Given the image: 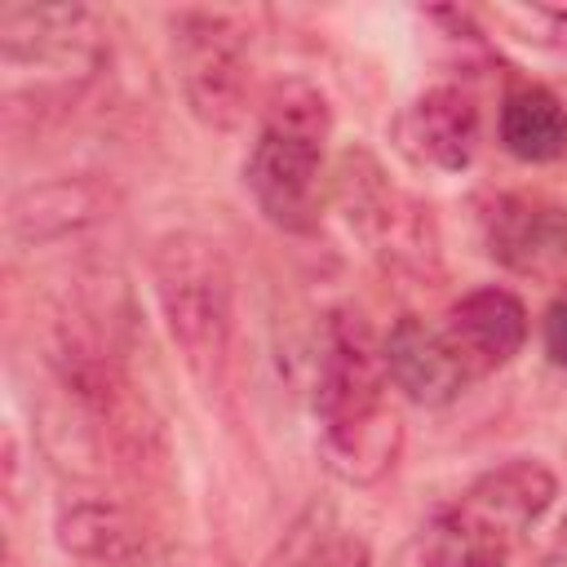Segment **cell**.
<instances>
[{
    "label": "cell",
    "mask_w": 567,
    "mask_h": 567,
    "mask_svg": "<svg viewBox=\"0 0 567 567\" xmlns=\"http://www.w3.org/2000/svg\"><path fill=\"white\" fill-rule=\"evenodd\" d=\"M496 22L514 27L527 44L567 49V9L563 4H496Z\"/></svg>",
    "instance_id": "obj_16"
},
{
    "label": "cell",
    "mask_w": 567,
    "mask_h": 567,
    "mask_svg": "<svg viewBox=\"0 0 567 567\" xmlns=\"http://www.w3.org/2000/svg\"><path fill=\"white\" fill-rule=\"evenodd\" d=\"M509 536L465 509L461 501L452 509H439L421 536V563L425 567H505Z\"/></svg>",
    "instance_id": "obj_15"
},
{
    "label": "cell",
    "mask_w": 567,
    "mask_h": 567,
    "mask_svg": "<svg viewBox=\"0 0 567 567\" xmlns=\"http://www.w3.org/2000/svg\"><path fill=\"white\" fill-rule=\"evenodd\" d=\"M332 133V111L319 84L284 80L270 89L244 182L279 230H310L319 213V168Z\"/></svg>",
    "instance_id": "obj_3"
},
{
    "label": "cell",
    "mask_w": 567,
    "mask_h": 567,
    "mask_svg": "<svg viewBox=\"0 0 567 567\" xmlns=\"http://www.w3.org/2000/svg\"><path fill=\"white\" fill-rule=\"evenodd\" d=\"M4 71H35L40 93H75L102 62V31L84 4H4L0 9Z\"/></svg>",
    "instance_id": "obj_4"
},
{
    "label": "cell",
    "mask_w": 567,
    "mask_h": 567,
    "mask_svg": "<svg viewBox=\"0 0 567 567\" xmlns=\"http://www.w3.org/2000/svg\"><path fill=\"white\" fill-rule=\"evenodd\" d=\"M501 142L527 164H549L567 155V106L540 84L514 89L501 106Z\"/></svg>",
    "instance_id": "obj_14"
},
{
    "label": "cell",
    "mask_w": 567,
    "mask_h": 567,
    "mask_svg": "<svg viewBox=\"0 0 567 567\" xmlns=\"http://www.w3.org/2000/svg\"><path fill=\"white\" fill-rule=\"evenodd\" d=\"M111 208H115V190L102 177H53L9 199L4 226L18 244H58L106 221Z\"/></svg>",
    "instance_id": "obj_9"
},
{
    "label": "cell",
    "mask_w": 567,
    "mask_h": 567,
    "mask_svg": "<svg viewBox=\"0 0 567 567\" xmlns=\"http://www.w3.org/2000/svg\"><path fill=\"white\" fill-rule=\"evenodd\" d=\"M385 359L363 315L332 310L319 341L315 412L323 465L346 483H377L403 447V425L385 403Z\"/></svg>",
    "instance_id": "obj_1"
},
{
    "label": "cell",
    "mask_w": 567,
    "mask_h": 567,
    "mask_svg": "<svg viewBox=\"0 0 567 567\" xmlns=\"http://www.w3.org/2000/svg\"><path fill=\"white\" fill-rule=\"evenodd\" d=\"M58 545L84 563L128 567L146 554V527L115 501H71L58 509Z\"/></svg>",
    "instance_id": "obj_13"
},
{
    "label": "cell",
    "mask_w": 567,
    "mask_h": 567,
    "mask_svg": "<svg viewBox=\"0 0 567 567\" xmlns=\"http://www.w3.org/2000/svg\"><path fill=\"white\" fill-rule=\"evenodd\" d=\"M487 252L518 275H554L567 266V208L540 195H501L483 213Z\"/></svg>",
    "instance_id": "obj_8"
},
{
    "label": "cell",
    "mask_w": 567,
    "mask_h": 567,
    "mask_svg": "<svg viewBox=\"0 0 567 567\" xmlns=\"http://www.w3.org/2000/svg\"><path fill=\"white\" fill-rule=\"evenodd\" d=\"M151 279L182 363L199 385H221L235 337V275L226 252L195 230L159 235L151 248Z\"/></svg>",
    "instance_id": "obj_2"
},
{
    "label": "cell",
    "mask_w": 567,
    "mask_h": 567,
    "mask_svg": "<svg viewBox=\"0 0 567 567\" xmlns=\"http://www.w3.org/2000/svg\"><path fill=\"white\" fill-rule=\"evenodd\" d=\"M341 199L350 208V226H359L372 239V252L385 257L394 270H425L434 261V226L430 208L394 190L381 168L363 155V168H354V155L341 164Z\"/></svg>",
    "instance_id": "obj_6"
},
{
    "label": "cell",
    "mask_w": 567,
    "mask_h": 567,
    "mask_svg": "<svg viewBox=\"0 0 567 567\" xmlns=\"http://www.w3.org/2000/svg\"><path fill=\"white\" fill-rule=\"evenodd\" d=\"M447 341L461 354L465 372L505 368L527 341V310L509 288H474L447 310Z\"/></svg>",
    "instance_id": "obj_11"
},
{
    "label": "cell",
    "mask_w": 567,
    "mask_h": 567,
    "mask_svg": "<svg viewBox=\"0 0 567 567\" xmlns=\"http://www.w3.org/2000/svg\"><path fill=\"white\" fill-rule=\"evenodd\" d=\"M394 142L412 164L461 173L478 151V106L456 84H434L399 111Z\"/></svg>",
    "instance_id": "obj_7"
},
{
    "label": "cell",
    "mask_w": 567,
    "mask_h": 567,
    "mask_svg": "<svg viewBox=\"0 0 567 567\" xmlns=\"http://www.w3.org/2000/svg\"><path fill=\"white\" fill-rule=\"evenodd\" d=\"M177 75L190 111L213 128H235L248 106V31L230 9H190L173 27Z\"/></svg>",
    "instance_id": "obj_5"
},
{
    "label": "cell",
    "mask_w": 567,
    "mask_h": 567,
    "mask_svg": "<svg viewBox=\"0 0 567 567\" xmlns=\"http://www.w3.org/2000/svg\"><path fill=\"white\" fill-rule=\"evenodd\" d=\"M554 496H558V478L549 474V465L518 456V461H505V465L487 470L483 478H474V487L461 496V505L514 540L554 505Z\"/></svg>",
    "instance_id": "obj_12"
},
{
    "label": "cell",
    "mask_w": 567,
    "mask_h": 567,
    "mask_svg": "<svg viewBox=\"0 0 567 567\" xmlns=\"http://www.w3.org/2000/svg\"><path fill=\"white\" fill-rule=\"evenodd\" d=\"M381 359H385V377L421 408H443L452 403L470 372L461 363V354L452 350L447 332L430 328L421 315H403L385 341H381Z\"/></svg>",
    "instance_id": "obj_10"
},
{
    "label": "cell",
    "mask_w": 567,
    "mask_h": 567,
    "mask_svg": "<svg viewBox=\"0 0 567 567\" xmlns=\"http://www.w3.org/2000/svg\"><path fill=\"white\" fill-rule=\"evenodd\" d=\"M545 354H549L554 368L567 372V292L554 297L549 310H545Z\"/></svg>",
    "instance_id": "obj_17"
}]
</instances>
